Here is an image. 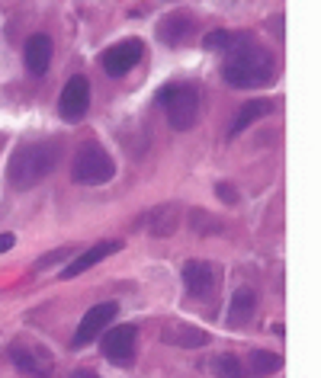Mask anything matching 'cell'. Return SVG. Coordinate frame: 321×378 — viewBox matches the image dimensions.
<instances>
[{
    "label": "cell",
    "mask_w": 321,
    "mask_h": 378,
    "mask_svg": "<svg viewBox=\"0 0 321 378\" xmlns=\"http://www.w3.org/2000/svg\"><path fill=\"white\" fill-rule=\"evenodd\" d=\"M61 160V141L55 138H39V141H23L7 160V183L10 189L26 193L39 186Z\"/></svg>",
    "instance_id": "6da1fadb"
},
{
    "label": "cell",
    "mask_w": 321,
    "mask_h": 378,
    "mask_svg": "<svg viewBox=\"0 0 321 378\" xmlns=\"http://www.w3.org/2000/svg\"><path fill=\"white\" fill-rule=\"evenodd\" d=\"M277 74V61L263 45H257L247 35L241 45H235L231 51H225V65H222V77L225 84L238 87V90H251V87L270 84Z\"/></svg>",
    "instance_id": "7a4b0ae2"
},
{
    "label": "cell",
    "mask_w": 321,
    "mask_h": 378,
    "mask_svg": "<svg viewBox=\"0 0 321 378\" xmlns=\"http://www.w3.org/2000/svg\"><path fill=\"white\" fill-rule=\"evenodd\" d=\"M158 103L167 112L170 128L186 132V128L196 126V116H199V90L196 84H167L160 87Z\"/></svg>",
    "instance_id": "3957f363"
},
{
    "label": "cell",
    "mask_w": 321,
    "mask_h": 378,
    "mask_svg": "<svg viewBox=\"0 0 321 378\" xmlns=\"http://www.w3.org/2000/svg\"><path fill=\"white\" fill-rule=\"evenodd\" d=\"M116 177V164L97 141H87L77 148L71 160V180L81 186H103Z\"/></svg>",
    "instance_id": "277c9868"
},
{
    "label": "cell",
    "mask_w": 321,
    "mask_h": 378,
    "mask_svg": "<svg viewBox=\"0 0 321 378\" xmlns=\"http://www.w3.org/2000/svg\"><path fill=\"white\" fill-rule=\"evenodd\" d=\"M180 279H183V289L190 298H212L222 282V269L219 263L209 260H186L180 269Z\"/></svg>",
    "instance_id": "5b68a950"
},
{
    "label": "cell",
    "mask_w": 321,
    "mask_h": 378,
    "mask_svg": "<svg viewBox=\"0 0 321 378\" xmlns=\"http://www.w3.org/2000/svg\"><path fill=\"white\" fill-rule=\"evenodd\" d=\"M135 350H138V330L132 324H116V327H110L103 334L100 353L113 366H132Z\"/></svg>",
    "instance_id": "8992f818"
},
{
    "label": "cell",
    "mask_w": 321,
    "mask_h": 378,
    "mask_svg": "<svg viewBox=\"0 0 321 378\" xmlns=\"http://www.w3.org/2000/svg\"><path fill=\"white\" fill-rule=\"evenodd\" d=\"M87 110H90V80L84 74H74L58 96V116L74 126L87 116Z\"/></svg>",
    "instance_id": "52a82bcc"
},
{
    "label": "cell",
    "mask_w": 321,
    "mask_h": 378,
    "mask_svg": "<svg viewBox=\"0 0 321 378\" xmlns=\"http://www.w3.org/2000/svg\"><path fill=\"white\" fill-rule=\"evenodd\" d=\"M119 314V304L116 302H100V304H93L90 311L84 314V320L77 324L74 330V340H71V346L74 350H84L87 343H93L97 336L103 334V330L110 327V320Z\"/></svg>",
    "instance_id": "ba28073f"
},
{
    "label": "cell",
    "mask_w": 321,
    "mask_h": 378,
    "mask_svg": "<svg viewBox=\"0 0 321 378\" xmlns=\"http://www.w3.org/2000/svg\"><path fill=\"white\" fill-rule=\"evenodd\" d=\"M10 362L33 378H51V369H55V359L39 343H13L10 346Z\"/></svg>",
    "instance_id": "9c48e42d"
},
{
    "label": "cell",
    "mask_w": 321,
    "mask_h": 378,
    "mask_svg": "<svg viewBox=\"0 0 321 378\" xmlns=\"http://www.w3.org/2000/svg\"><path fill=\"white\" fill-rule=\"evenodd\" d=\"M142 42L138 39H126V42H116V45H110V49L100 55V65H103V71L110 77H126L132 67L142 61Z\"/></svg>",
    "instance_id": "30bf717a"
},
{
    "label": "cell",
    "mask_w": 321,
    "mask_h": 378,
    "mask_svg": "<svg viewBox=\"0 0 321 378\" xmlns=\"http://www.w3.org/2000/svg\"><path fill=\"white\" fill-rule=\"evenodd\" d=\"M196 33V19L190 13H167V17L158 23V39L170 49L190 42V35Z\"/></svg>",
    "instance_id": "8fae6325"
},
{
    "label": "cell",
    "mask_w": 321,
    "mask_h": 378,
    "mask_svg": "<svg viewBox=\"0 0 321 378\" xmlns=\"http://www.w3.org/2000/svg\"><path fill=\"white\" fill-rule=\"evenodd\" d=\"M122 250V241H100V244L87 247L81 257H77L71 266H65V273H61V279H74L81 276V273H87V269H93L100 260H106V257H113V253Z\"/></svg>",
    "instance_id": "7c38bea8"
},
{
    "label": "cell",
    "mask_w": 321,
    "mask_h": 378,
    "mask_svg": "<svg viewBox=\"0 0 321 378\" xmlns=\"http://www.w3.org/2000/svg\"><path fill=\"white\" fill-rule=\"evenodd\" d=\"M51 35L45 33H35L29 35V42H26V51H23V58H26V67L33 71V74H45L51 65Z\"/></svg>",
    "instance_id": "4fadbf2b"
},
{
    "label": "cell",
    "mask_w": 321,
    "mask_h": 378,
    "mask_svg": "<svg viewBox=\"0 0 321 378\" xmlns=\"http://www.w3.org/2000/svg\"><path fill=\"white\" fill-rule=\"evenodd\" d=\"M254 311H257V292H254L251 286L235 289L231 304H229V324L231 327H247L251 318H254Z\"/></svg>",
    "instance_id": "5bb4252c"
},
{
    "label": "cell",
    "mask_w": 321,
    "mask_h": 378,
    "mask_svg": "<svg viewBox=\"0 0 321 378\" xmlns=\"http://www.w3.org/2000/svg\"><path fill=\"white\" fill-rule=\"evenodd\" d=\"M160 340L170 346H180V350H199V346L209 343V334L193 327V324H170V327H164Z\"/></svg>",
    "instance_id": "9a60e30c"
},
{
    "label": "cell",
    "mask_w": 321,
    "mask_h": 378,
    "mask_svg": "<svg viewBox=\"0 0 321 378\" xmlns=\"http://www.w3.org/2000/svg\"><path fill=\"white\" fill-rule=\"evenodd\" d=\"M267 112H270V100H251V103H245V106L238 110L235 122H231L229 138H238V135L245 132L247 126H254V122H257V119H263Z\"/></svg>",
    "instance_id": "2e32d148"
},
{
    "label": "cell",
    "mask_w": 321,
    "mask_h": 378,
    "mask_svg": "<svg viewBox=\"0 0 321 378\" xmlns=\"http://www.w3.org/2000/svg\"><path fill=\"white\" fill-rule=\"evenodd\" d=\"M177 221H180V215H174V205H164V209L148 215V231L154 237H167L177 231Z\"/></svg>",
    "instance_id": "e0dca14e"
},
{
    "label": "cell",
    "mask_w": 321,
    "mask_h": 378,
    "mask_svg": "<svg viewBox=\"0 0 321 378\" xmlns=\"http://www.w3.org/2000/svg\"><path fill=\"white\" fill-rule=\"evenodd\" d=\"M247 362H251V375H257V378L277 375V372L283 369V359H279L277 353H270V350H254Z\"/></svg>",
    "instance_id": "ac0fdd59"
},
{
    "label": "cell",
    "mask_w": 321,
    "mask_h": 378,
    "mask_svg": "<svg viewBox=\"0 0 321 378\" xmlns=\"http://www.w3.org/2000/svg\"><path fill=\"white\" fill-rule=\"evenodd\" d=\"M209 369L215 378H245V366H241V359L231 353H222V356H212Z\"/></svg>",
    "instance_id": "d6986e66"
},
{
    "label": "cell",
    "mask_w": 321,
    "mask_h": 378,
    "mask_svg": "<svg viewBox=\"0 0 321 378\" xmlns=\"http://www.w3.org/2000/svg\"><path fill=\"white\" fill-rule=\"evenodd\" d=\"M247 39V33H229V29H219V33L206 35V49H219V51H231L235 45H241Z\"/></svg>",
    "instance_id": "ffe728a7"
},
{
    "label": "cell",
    "mask_w": 321,
    "mask_h": 378,
    "mask_svg": "<svg viewBox=\"0 0 321 378\" xmlns=\"http://www.w3.org/2000/svg\"><path fill=\"white\" fill-rule=\"evenodd\" d=\"M68 257H71V247H55V250H49L42 260L35 263V269H49L51 263H61V260H68Z\"/></svg>",
    "instance_id": "44dd1931"
},
{
    "label": "cell",
    "mask_w": 321,
    "mask_h": 378,
    "mask_svg": "<svg viewBox=\"0 0 321 378\" xmlns=\"http://www.w3.org/2000/svg\"><path fill=\"white\" fill-rule=\"evenodd\" d=\"M219 199H222V202H229V205H235V202H238L235 186H231V183H219Z\"/></svg>",
    "instance_id": "7402d4cb"
},
{
    "label": "cell",
    "mask_w": 321,
    "mask_h": 378,
    "mask_svg": "<svg viewBox=\"0 0 321 378\" xmlns=\"http://www.w3.org/2000/svg\"><path fill=\"white\" fill-rule=\"evenodd\" d=\"M13 244H17V237L10 234V231H7V234H0V253H7Z\"/></svg>",
    "instance_id": "603a6c76"
},
{
    "label": "cell",
    "mask_w": 321,
    "mask_h": 378,
    "mask_svg": "<svg viewBox=\"0 0 321 378\" xmlns=\"http://www.w3.org/2000/svg\"><path fill=\"white\" fill-rule=\"evenodd\" d=\"M71 378H100V375H97L93 369H74L71 372Z\"/></svg>",
    "instance_id": "cb8c5ba5"
}]
</instances>
